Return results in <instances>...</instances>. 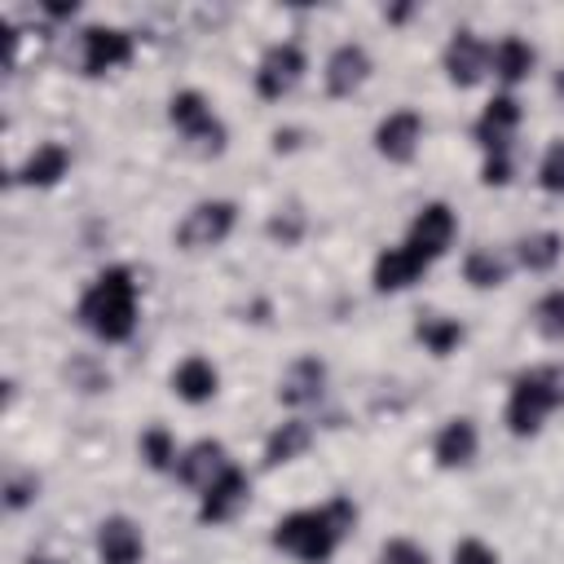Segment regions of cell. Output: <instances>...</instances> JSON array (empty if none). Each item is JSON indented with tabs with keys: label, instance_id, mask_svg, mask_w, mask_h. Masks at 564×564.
I'll use <instances>...</instances> for the list:
<instances>
[{
	"label": "cell",
	"instance_id": "7",
	"mask_svg": "<svg viewBox=\"0 0 564 564\" xmlns=\"http://www.w3.org/2000/svg\"><path fill=\"white\" fill-rule=\"evenodd\" d=\"M304 75V53H300V44H273L264 57H260V70H256V88H260V97H269V101H278L282 93H291L295 88V79Z\"/></svg>",
	"mask_w": 564,
	"mask_h": 564
},
{
	"label": "cell",
	"instance_id": "29",
	"mask_svg": "<svg viewBox=\"0 0 564 564\" xmlns=\"http://www.w3.org/2000/svg\"><path fill=\"white\" fill-rule=\"evenodd\" d=\"M454 564H498V555H494L485 542L467 538V542H458V546H454Z\"/></svg>",
	"mask_w": 564,
	"mask_h": 564
},
{
	"label": "cell",
	"instance_id": "11",
	"mask_svg": "<svg viewBox=\"0 0 564 564\" xmlns=\"http://www.w3.org/2000/svg\"><path fill=\"white\" fill-rule=\"evenodd\" d=\"M485 66H489V48L471 35V31H458L454 40H449V48H445V70H449V84H458V88H471L480 75H485Z\"/></svg>",
	"mask_w": 564,
	"mask_h": 564
},
{
	"label": "cell",
	"instance_id": "14",
	"mask_svg": "<svg viewBox=\"0 0 564 564\" xmlns=\"http://www.w3.org/2000/svg\"><path fill=\"white\" fill-rule=\"evenodd\" d=\"M141 551H145V542H141V533H137L132 520L110 516V520L97 529V555H101V564H137Z\"/></svg>",
	"mask_w": 564,
	"mask_h": 564
},
{
	"label": "cell",
	"instance_id": "33",
	"mask_svg": "<svg viewBox=\"0 0 564 564\" xmlns=\"http://www.w3.org/2000/svg\"><path fill=\"white\" fill-rule=\"evenodd\" d=\"M31 564H48V560H31Z\"/></svg>",
	"mask_w": 564,
	"mask_h": 564
},
{
	"label": "cell",
	"instance_id": "32",
	"mask_svg": "<svg viewBox=\"0 0 564 564\" xmlns=\"http://www.w3.org/2000/svg\"><path fill=\"white\" fill-rule=\"evenodd\" d=\"M555 93H560V97H564V70H560V75H555Z\"/></svg>",
	"mask_w": 564,
	"mask_h": 564
},
{
	"label": "cell",
	"instance_id": "5",
	"mask_svg": "<svg viewBox=\"0 0 564 564\" xmlns=\"http://www.w3.org/2000/svg\"><path fill=\"white\" fill-rule=\"evenodd\" d=\"M167 119L203 150V154H216L220 145H225V128H220V119L212 115V106L203 101V93H176L172 97V106H167Z\"/></svg>",
	"mask_w": 564,
	"mask_h": 564
},
{
	"label": "cell",
	"instance_id": "22",
	"mask_svg": "<svg viewBox=\"0 0 564 564\" xmlns=\"http://www.w3.org/2000/svg\"><path fill=\"white\" fill-rule=\"evenodd\" d=\"M560 251H564V238H560V234H551V229L520 238V264H524L529 273H546V269L560 260Z\"/></svg>",
	"mask_w": 564,
	"mask_h": 564
},
{
	"label": "cell",
	"instance_id": "17",
	"mask_svg": "<svg viewBox=\"0 0 564 564\" xmlns=\"http://www.w3.org/2000/svg\"><path fill=\"white\" fill-rule=\"evenodd\" d=\"M423 269H427V264H423L410 247H388V251L375 260V286H379V291H401V286H410Z\"/></svg>",
	"mask_w": 564,
	"mask_h": 564
},
{
	"label": "cell",
	"instance_id": "9",
	"mask_svg": "<svg viewBox=\"0 0 564 564\" xmlns=\"http://www.w3.org/2000/svg\"><path fill=\"white\" fill-rule=\"evenodd\" d=\"M419 137H423V119H419L414 110H392V115L375 128V150H379L383 159H392V163H405V159H414Z\"/></svg>",
	"mask_w": 564,
	"mask_h": 564
},
{
	"label": "cell",
	"instance_id": "20",
	"mask_svg": "<svg viewBox=\"0 0 564 564\" xmlns=\"http://www.w3.org/2000/svg\"><path fill=\"white\" fill-rule=\"evenodd\" d=\"M489 57H494V75H498V79H507V84L524 79V75L533 70V62H538V53H533V48H529L520 35L498 40V48H494Z\"/></svg>",
	"mask_w": 564,
	"mask_h": 564
},
{
	"label": "cell",
	"instance_id": "19",
	"mask_svg": "<svg viewBox=\"0 0 564 564\" xmlns=\"http://www.w3.org/2000/svg\"><path fill=\"white\" fill-rule=\"evenodd\" d=\"M471 454H476V427H471V419H449L441 427V436H436V458L445 467H463V463H471Z\"/></svg>",
	"mask_w": 564,
	"mask_h": 564
},
{
	"label": "cell",
	"instance_id": "12",
	"mask_svg": "<svg viewBox=\"0 0 564 564\" xmlns=\"http://www.w3.org/2000/svg\"><path fill=\"white\" fill-rule=\"evenodd\" d=\"M516 123H520V106H516V97H494L489 106H485V115L476 119V141L489 150V154H507V141H511V132H516Z\"/></svg>",
	"mask_w": 564,
	"mask_h": 564
},
{
	"label": "cell",
	"instance_id": "24",
	"mask_svg": "<svg viewBox=\"0 0 564 564\" xmlns=\"http://www.w3.org/2000/svg\"><path fill=\"white\" fill-rule=\"evenodd\" d=\"M419 339H423L436 357H445V352H454V348L463 344V326H458L454 317H423V322H419Z\"/></svg>",
	"mask_w": 564,
	"mask_h": 564
},
{
	"label": "cell",
	"instance_id": "6",
	"mask_svg": "<svg viewBox=\"0 0 564 564\" xmlns=\"http://www.w3.org/2000/svg\"><path fill=\"white\" fill-rule=\"evenodd\" d=\"M449 238H454V212H449L445 203H427V207L414 216L405 247H410V251H414L423 264H432L436 256H445Z\"/></svg>",
	"mask_w": 564,
	"mask_h": 564
},
{
	"label": "cell",
	"instance_id": "15",
	"mask_svg": "<svg viewBox=\"0 0 564 564\" xmlns=\"http://www.w3.org/2000/svg\"><path fill=\"white\" fill-rule=\"evenodd\" d=\"M225 467H229L225 445H220V441H198V445L176 463V476H181L185 485H194V489H207Z\"/></svg>",
	"mask_w": 564,
	"mask_h": 564
},
{
	"label": "cell",
	"instance_id": "30",
	"mask_svg": "<svg viewBox=\"0 0 564 564\" xmlns=\"http://www.w3.org/2000/svg\"><path fill=\"white\" fill-rule=\"evenodd\" d=\"M383 564H427V555H423L414 542H401V538H397V542L383 546Z\"/></svg>",
	"mask_w": 564,
	"mask_h": 564
},
{
	"label": "cell",
	"instance_id": "1",
	"mask_svg": "<svg viewBox=\"0 0 564 564\" xmlns=\"http://www.w3.org/2000/svg\"><path fill=\"white\" fill-rule=\"evenodd\" d=\"M79 317L84 326L106 339V344H119L132 335L137 326V282L123 264H110L93 278V286L84 291V304H79Z\"/></svg>",
	"mask_w": 564,
	"mask_h": 564
},
{
	"label": "cell",
	"instance_id": "25",
	"mask_svg": "<svg viewBox=\"0 0 564 564\" xmlns=\"http://www.w3.org/2000/svg\"><path fill=\"white\" fill-rule=\"evenodd\" d=\"M463 273H467V282H471V286H498V282L507 278V264H502L494 251L476 247V251L463 260Z\"/></svg>",
	"mask_w": 564,
	"mask_h": 564
},
{
	"label": "cell",
	"instance_id": "23",
	"mask_svg": "<svg viewBox=\"0 0 564 564\" xmlns=\"http://www.w3.org/2000/svg\"><path fill=\"white\" fill-rule=\"evenodd\" d=\"M308 441H313V432H308V423H282L273 436H269V445H264V458H269V467H278V463H291L295 454H304L308 449Z\"/></svg>",
	"mask_w": 564,
	"mask_h": 564
},
{
	"label": "cell",
	"instance_id": "31",
	"mask_svg": "<svg viewBox=\"0 0 564 564\" xmlns=\"http://www.w3.org/2000/svg\"><path fill=\"white\" fill-rule=\"evenodd\" d=\"M507 172H511L507 154H489V163H485V185H507Z\"/></svg>",
	"mask_w": 564,
	"mask_h": 564
},
{
	"label": "cell",
	"instance_id": "13",
	"mask_svg": "<svg viewBox=\"0 0 564 564\" xmlns=\"http://www.w3.org/2000/svg\"><path fill=\"white\" fill-rule=\"evenodd\" d=\"M242 502H247V476L229 463V467L203 489V507H198V516H203V520H229Z\"/></svg>",
	"mask_w": 564,
	"mask_h": 564
},
{
	"label": "cell",
	"instance_id": "3",
	"mask_svg": "<svg viewBox=\"0 0 564 564\" xmlns=\"http://www.w3.org/2000/svg\"><path fill=\"white\" fill-rule=\"evenodd\" d=\"M555 405H564V366H533L511 383L507 423L516 436H533Z\"/></svg>",
	"mask_w": 564,
	"mask_h": 564
},
{
	"label": "cell",
	"instance_id": "16",
	"mask_svg": "<svg viewBox=\"0 0 564 564\" xmlns=\"http://www.w3.org/2000/svg\"><path fill=\"white\" fill-rule=\"evenodd\" d=\"M216 383H220V375H216V366H212L207 357H185V361L172 370V388H176V397L189 401V405L216 397Z\"/></svg>",
	"mask_w": 564,
	"mask_h": 564
},
{
	"label": "cell",
	"instance_id": "2",
	"mask_svg": "<svg viewBox=\"0 0 564 564\" xmlns=\"http://www.w3.org/2000/svg\"><path fill=\"white\" fill-rule=\"evenodd\" d=\"M352 524V507L348 502H330V507H317V511H295L286 520H278L273 529V542L282 551H291L295 560L304 564H326L339 533Z\"/></svg>",
	"mask_w": 564,
	"mask_h": 564
},
{
	"label": "cell",
	"instance_id": "4",
	"mask_svg": "<svg viewBox=\"0 0 564 564\" xmlns=\"http://www.w3.org/2000/svg\"><path fill=\"white\" fill-rule=\"evenodd\" d=\"M234 229V203L225 198H212V203H198L185 212V220L176 225V242L185 251H207V247H220Z\"/></svg>",
	"mask_w": 564,
	"mask_h": 564
},
{
	"label": "cell",
	"instance_id": "18",
	"mask_svg": "<svg viewBox=\"0 0 564 564\" xmlns=\"http://www.w3.org/2000/svg\"><path fill=\"white\" fill-rule=\"evenodd\" d=\"M322 379H326V366H322L317 357H300V361L286 370L278 397H282L286 405H304V401H313V397L322 392Z\"/></svg>",
	"mask_w": 564,
	"mask_h": 564
},
{
	"label": "cell",
	"instance_id": "28",
	"mask_svg": "<svg viewBox=\"0 0 564 564\" xmlns=\"http://www.w3.org/2000/svg\"><path fill=\"white\" fill-rule=\"evenodd\" d=\"M538 181L546 194H564V141H551L546 154H542V167H538Z\"/></svg>",
	"mask_w": 564,
	"mask_h": 564
},
{
	"label": "cell",
	"instance_id": "26",
	"mask_svg": "<svg viewBox=\"0 0 564 564\" xmlns=\"http://www.w3.org/2000/svg\"><path fill=\"white\" fill-rule=\"evenodd\" d=\"M533 317H538V330H542L546 339H564V291L542 295L538 308H533Z\"/></svg>",
	"mask_w": 564,
	"mask_h": 564
},
{
	"label": "cell",
	"instance_id": "27",
	"mask_svg": "<svg viewBox=\"0 0 564 564\" xmlns=\"http://www.w3.org/2000/svg\"><path fill=\"white\" fill-rule=\"evenodd\" d=\"M141 458L150 463V467H172V458H176V445H172V436L163 432V427H150V432H141Z\"/></svg>",
	"mask_w": 564,
	"mask_h": 564
},
{
	"label": "cell",
	"instance_id": "8",
	"mask_svg": "<svg viewBox=\"0 0 564 564\" xmlns=\"http://www.w3.org/2000/svg\"><path fill=\"white\" fill-rule=\"evenodd\" d=\"M132 57V35L119 26H88L84 31V70L106 75Z\"/></svg>",
	"mask_w": 564,
	"mask_h": 564
},
{
	"label": "cell",
	"instance_id": "10",
	"mask_svg": "<svg viewBox=\"0 0 564 564\" xmlns=\"http://www.w3.org/2000/svg\"><path fill=\"white\" fill-rule=\"evenodd\" d=\"M370 75V57L361 44H339L326 62V93L330 97H352Z\"/></svg>",
	"mask_w": 564,
	"mask_h": 564
},
{
	"label": "cell",
	"instance_id": "21",
	"mask_svg": "<svg viewBox=\"0 0 564 564\" xmlns=\"http://www.w3.org/2000/svg\"><path fill=\"white\" fill-rule=\"evenodd\" d=\"M66 163H70V154H66V145H57V141H48V145H40L26 163H22V181L26 185H53L62 172H66Z\"/></svg>",
	"mask_w": 564,
	"mask_h": 564
}]
</instances>
